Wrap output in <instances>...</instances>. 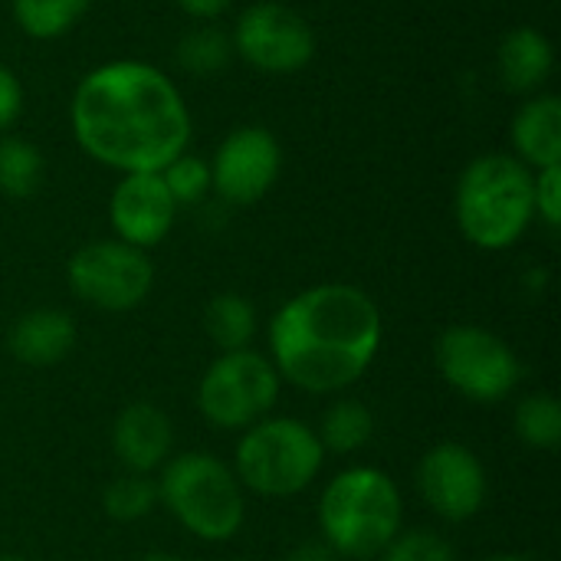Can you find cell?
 <instances>
[{
	"instance_id": "cell-1",
	"label": "cell",
	"mask_w": 561,
	"mask_h": 561,
	"mask_svg": "<svg viewBox=\"0 0 561 561\" xmlns=\"http://www.w3.org/2000/svg\"><path fill=\"white\" fill-rule=\"evenodd\" d=\"M76 145L118 174L161 171L187 151L191 108L178 82L145 59H108L89 69L69 102Z\"/></svg>"
},
{
	"instance_id": "cell-2",
	"label": "cell",
	"mask_w": 561,
	"mask_h": 561,
	"mask_svg": "<svg viewBox=\"0 0 561 561\" xmlns=\"http://www.w3.org/2000/svg\"><path fill=\"white\" fill-rule=\"evenodd\" d=\"M385 342L378 302L352 283H316L266 322V355L283 385L325 398L368 375Z\"/></svg>"
},
{
	"instance_id": "cell-3",
	"label": "cell",
	"mask_w": 561,
	"mask_h": 561,
	"mask_svg": "<svg viewBox=\"0 0 561 561\" xmlns=\"http://www.w3.org/2000/svg\"><path fill=\"white\" fill-rule=\"evenodd\" d=\"M316 526L335 559L375 561L404 529V496L398 480L371 463L339 470L319 493Z\"/></svg>"
},
{
	"instance_id": "cell-4",
	"label": "cell",
	"mask_w": 561,
	"mask_h": 561,
	"mask_svg": "<svg viewBox=\"0 0 561 561\" xmlns=\"http://www.w3.org/2000/svg\"><path fill=\"white\" fill-rule=\"evenodd\" d=\"M533 178L536 171L510 151L477 154L454 187V220L463 240L483 253L516 247L536 220Z\"/></svg>"
},
{
	"instance_id": "cell-5",
	"label": "cell",
	"mask_w": 561,
	"mask_h": 561,
	"mask_svg": "<svg viewBox=\"0 0 561 561\" xmlns=\"http://www.w3.org/2000/svg\"><path fill=\"white\" fill-rule=\"evenodd\" d=\"M158 506L197 542L224 546L247 523V493L227 460L210 450L171 454L154 477Z\"/></svg>"
},
{
	"instance_id": "cell-6",
	"label": "cell",
	"mask_w": 561,
	"mask_h": 561,
	"mask_svg": "<svg viewBox=\"0 0 561 561\" xmlns=\"http://www.w3.org/2000/svg\"><path fill=\"white\" fill-rule=\"evenodd\" d=\"M230 467L243 493L263 500H293L319 480L325 450L316 437V427L306 421L270 414L240 431Z\"/></svg>"
},
{
	"instance_id": "cell-7",
	"label": "cell",
	"mask_w": 561,
	"mask_h": 561,
	"mask_svg": "<svg viewBox=\"0 0 561 561\" xmlns=\"http://www.w3.org/2000/svg\"><path fill=\"white\" fill-rule=\"evenodd\" d=\"M283 381L266 352H217L197 381V411L214 431L240 434L270 417Z\"/></svg>"
},
{
	"instance_id": "cell-8",
	"label": "cell",
	"mask_w": 561,
	"mask_h": 561,
	"mask_svg": "<svg viewBox=\"0 0 561 561\" xmlns=\"http://www.w3.org/2000/svg\"><path fill=\"white\" fill-rule=\"evenodd\" d=\"M434 365L444 385L473 404H500L523 381V362L516 348L473 322L447 325L437 335Z\"/></svg>"
},
{
	"instance_id": "cell-9",
	"label": "cell",
	"mask_w": 561,
	"mask_h": 561,
	"mask_svg": "<svg viewBox=\"0 0 561 561\" xmlns=\"http://www.w3.org/2000/svg\"><path fill=\"white\" fill-rule=\"evenodd\" d=\"M72 296L99 312H131L154 289V263L145 250L115 237L82 243L66 263Z\"/></svg>"
},
{
	"instance_id": "cell-10",
	"label": "cell",
	"mask_w": 561,
	"mask_h": 561,
	"mask_svg": "<svg viewBox=\"0 0 561 561\" xmlns=\"http://www.w3.org/2000/svg\"><path fill=\"white\" fill-rule=\"evenodd\" d=\"M230 43L233 56L266 76H293L316 56V33L309 20L279 0H256L240 10Z\"/></svg>"
},
{
	"instance_id": "cell-11",
	"label": "cell",
	"mask_w": 561,
	"mask_h": 561,
	"mask_svg": "<svg viewBox=\"0 0 561 561\" xmlns=\"http://www.w3.org/2000/svg\"><path fill=\"white\" fill-rule=\"evenodd\" d=\"M417 493L424 506L444 519V523H470L483 513L490 496V477L480 460V454L460 440H440L434 444L414 473Z\"/></svg>"
},
{
	"instance_id": "cell-12",
	"label": "cell",
	"mask_w": 561,
	"mask_h": 561,
	"mask_svg": "<svg viewBox=\"0 0 561 561\" xmlns=\"http://www.w3.org/2000/svg\"><path fill=\"white\" fill-rule=\"evenodd\" d=\"M210 187L230 207L260 204L279 181L283 148L279 138L263 125H237L214 151Z\"/></svg>"
},
{
	"instance_id": "cell-13",
	"label": "cell",
	"mask_w": 561,
	"mask_h": 561,
	"mask_svg": "<svg viewBox=\"0 0 561 561\" xmlns=\"http://www.w3.org/2000/svg\"><path fill=\"white\" fill-rule=\"evenodd\" d=\"M178 210L181 207L168 194L158 171L122 174L108 197V224H112L115 240L138 247L145 253L158 247L161 240H168V233L174 230Z\"/></svg>"
},
{
	"instance_id": "cell-14",
	"label": "cell",
	"mask_w": 561,
	"mask_h": 561,
	"mask_svg": "<svg viewBox=\"0 0 561 561\" xmlns=\"http://www.w3.org/2000/svg\"><path fill=\"white\" fill-rule=\"evenodd\" d=\"M112 454L122 470L154 477L174 454V424L151 401L125 404L112 421Z\"/></svg>"
},
{
	"instance_id": "cell-15",
	"label": "cell",
	"mask_w": 561,
	"mask_h": 561,
	"mask_svg": "<svg viewBox=\"0 0 561 561\" xmlns=\"http://www.w3.org/2000/svg\"><path fill=\"white\" fill-rule=\"evenodd\" d=\"M76 348V319L56 306H36L13 319L7 352L30 368H53Z\"/></svg>"
},
{
	"instance_id": "cell-16",
	"label": "cell",
	"mask_w": 561,
	"mask_h": 561,
	"mask_svg": "<svg viewBox=\"0 0 561 561\" xmlns=\"http://www.w3.org/2000/svg\"><path fill=\"white\" fill-rule=\"evenodd\" d=\"M513 154L533 168L561 164V99L556 92H533L513 115L510 125Z\"/></svg>"
},
{
	"instance_id": "cell-17",
	"label": "cell",
	"mask_w": 561,
	"mask_h": 561,
	"mask_svg": "<svg viewBox=\"0 0 561 561\" xmlns=\"http://www.w3.org/2000/svg\"><path fill=\"white\" fill-rule=\"evenodd\" d=\"M556 69V46L536 26H513L496 46V76L516 95L539 92Z\"/></svg>"
},
{
	"instance_id": "cell-18",
	"label": "cell",
	"mask_w": 561,
	"mask_h": 561,
	"mask_svg": "<svg viewBox=\"0 0 561 561\" xmlns=\"http://www.w3.org/2000/svg\"><path fill=\"white\" fill-rule=\"evenodd\" d=\"M316 437H319L325 454H335V457L362 454L375 437V414L358 398H335L322 411Z\"/></svg>"
},
{
	"instance_id": "cell-19",
	"label": "cell",
	"mask_w": 561,
	"mask_h": 561,
	"mask_svg": "<svg viewBox=\"0 0 561 561\" xmlns=\"http://www.w3.org/2000/svg\"><path fill=\"white\" fill-rule=\"evenodd\" d=\"M204 332L217 352L253 348V339L260 332L256 306L243 293H217L204 306Z\"/></svg>"
},
{
	"instance_id": "cell-20",
	"label": "cell",
	"mask_w": 561,
	"mask_h": 561,
	"mask_svg": "<svg viewBox=\"0 0 561 561\" xmlns=\"http://www.w3.org/2000/svg\"><path fill=\"white\" fill-rule=\"evenodd\" d=\"M46 174L43 151L16 135H0V194L10 201H26L39 191Z\"/></svg>"
},
{
	"instance_id": "cell-21",
	"label": "cell",
	"mask_w": 561,
	"mask_h": 561,
	"mask_svg": "<svg viewBox=\"0 0 561 561\" xmlns=\"http://www.w3.org/2000/svg\"><path fill=\"white\" fill-rule=\"evenodd\" d=\"M95 0H10L16 26L30 39H59L69 33Z\"/></svg>"
},
{
	"instance_id": "cell-22",
	"label": "cell",
	"mask_w": 561,
	"mask_h": 561,
	"mask_svg": "<svg viewBox=\"0 0 561 561\" xmlns=\"http://www.w3.org/2000/svg\"><path fill=\"white\" fill-rule=\"evenodd\" d=\"M513 431L529 450H556L561 444V401L552 391L526 394L513 411Z\"/></svg>"
},
{
	"instance_id": "cell-23",
	"label": "cell",
	"mask_w": 561,
	"mask_h": 561,
	"mask_svg": "<svg viewBox=\"0 0 561 561\" xmlns=\"http://www.w3.org/2000/svg\"><path fill=\"white\" fill-rule=\"evenodd\" d=\"M174 59H178V66H181L187 76L207 79V76L220 72V69L233 59L230 33H224V30L214 26V23L191 26V30L178 39Z\"/></svg>"
},
{
	"instance_id": "cell-24",
	"label": "cell",
	"mask_w": 561,
	"mask_h": 561,
	"mask_svg": "<svg viewBox=\"0 0 561 561\" xmlns=\"http://www.w3.org/2000/svg\"><path fill=\"white\" fill-rule=\"evenodd\" d=\"M102 510L112 523H141L158 510V483L148 473L122 470L102 493Z\"/></svg>"
},
{
	"instance_id": "cell-25",
	"label": "cell",
	"mask_w": 561,
	"mask_h": 561,
	"mask_svg": "<svg viewBox=\"0 0 561 561\" xmlns=\"http://www.w3.org/2000/svg\"><path fill=\"white\" fill-rule=\"evenodd\" d=\"M158 174H161V181H164V187H168V194L174 197L178 207L204 204L207 194H214L207 158H197V154H191V151L178 154V158H174L171 164H164Z\"/></svg>"
},
{
	"instance_id": "cell-26",
	"label": "cell",
	"mask_w": 561,
	"mask_h": 561,
	"mask_svg": "<svg viewBox=\"0 0 561 561\" xmlns=\"http://www.w3.org/2000/svg\"><path fill=\"white\" fill-rule=\"evenodd\" d=\"M378 561H457L454 542L427 526H414V529H401Z\"/></svg>"
},
{
	"instance_id": "cell-27",
	"label": "cell",
	"mask_w": 561,
	"mask_h": 561,
	"mask_svg": "<svg viewBox=\"0 0 561 561\" xmlns=\"http://www.w3.org/2000/svg\"><path fill=\"white\" fill-rule=\"evenodd\" d=\"M533 204H536V217L549 227H561V164L556 168H542L533 178Z\"/></svg>"
},
{
	"instance_id": "cell-28",
	"label": "cell",
	"mask_w": 561,
	"mask_h": 561,
	"mask_svg": "<svg viewBox=\"0 0 561 561\" xmlns=\"http://www.w3.org/2000/svg\"><path fill=\"white\" fill-rule=\"evenodd\" d=\"M23 102H26V95H23L20 76L10 66L0 62V135H7L16 125V118L23 112Z\"/></svg>"
},
{
	"instance_id": "cell-29",
	"label": "cell",
	"mask_w": 561,
	"mask_h": 561,
	"mask_svg": "<svg viewBox=\"0 0 561 561\" xmlns=\"http://www.w3.org/2000/svg\"><path fill=\"white\" fill-rule=\"evenodd\" d=\"M230 3H233V0H178V7H181L191 20H197V23L217 20L220 13L230 10Z\"/></svg>"
},
{
	"instance_id": "cell-30",
	"label": "cell",
	"mask_w": 561,
	"mask_h": 561,
	"mask_svg": "<svg viewBox=\"0 0 561 561\" xmlns=\"http://www.w3.org/2000/svg\"><path fill=\"white\" fill-rule=\"evenodd\" d=\"M286 561H339L335 559V552L322 542V539H309V542H299Z\"/></svg>"
},
{
	"instance_id": "cell-31",
	"label": "cell",
	"mask_w": 561,
	"mask_h": 561,
	"mask_svg": "<svg viewBox=\"0 0 561 561\" xmlns=\"http://www.w3.org/2000/svg\"><path fill=\"white\" fill-rule=\"evenodd\" d=\"M135 561H184V559H178V556H171V552H161V549H154V552H145V556H138Z\"/></svg>"
},
{
	"instance_id": "cell-32",
	"label": "cell",
	"mask_w": 561,
	"mask_h": 561,
	"mask_svg": "<svg viewBox=\"0 0 561 561\" xmlns=\"http://www.w3.org/2000/svg\"><path fill=\"white\" fill-rule=\"evenodd\" d=\"M483 561H536L533 556H519V552H500V556H490Z\"/></svg>"
},
{
	"instance_id": "cell-33",
	"label": "cell",
	"mask_w": 561,
	"mask_h": 561,
	"mask_svg": "<svg viewBox=\"0 0 561 561\" xmlns=\"http://www.w3.org/2000/svg\"><path fill=\"white\" fill-rule=\"evenodd\" d=\"M0 561H30V559H26V556H16V552H3Z\"/></svg>"
}]
</instances>
